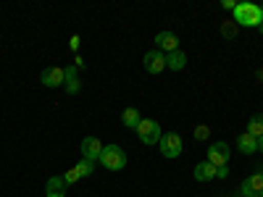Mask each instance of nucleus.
<instances>
[{
    "label": "nucleus",
    "instance_id": "1",
    "mask_svg": "<svg viewBox=\"0 0 263 197\" xmlns=\"http://www.w3.org/2000/svg\"><path fill=\"white\" fill-rule=\"evenodd\" d=\"M232 13H234V24L237 27H260L263 24L260 6H255V3H237Z\"/></svg>",
    "mask_w": 263,
    "mask_h": 197
},
{
    "label": "nucleus",
    "instance_id": "2",
    "mask_svg": "<svg viewBox=\"0 0 263 197\" xmlns=\"http://www.w3.org/2000/svg\"><path fill=\"white\" fill-rule=\"evenodd\" d=\"M100 163L108 171H121V168H126V152L119 145H105L100 152Z\"/></svg>",
    "mask_w": 263,
    "mask_h": 197
},
{
    "label": "nucleus",
    "instance_id": "3",
    "mask_svg": "<svg viewBox=\"0 0 263 197\" xmlns=\"http://www.w3.org/2000/svg\"><path fill=\"white\" fill-rule=\"evenodd\" d=\"M135 131H137L140 142H142V145H147V147L158 145V142H161V137H163L161 124H158V121H153V119H142V121H140V126H137Z\"/></svg>",
    "mask_w": 263,
    "mask_h": 197
},
{
    "label": "nucleus",
    "instance_id": "4",
    "mask_svg": "<svg viewBox=\"0 0 263 197\" xmlns=\"http://www.w3.org/2000/svg\"><path fill=\"white\" fill-rule=\"evenodd\" d=\"M158 147H161V155L163 158H179L182 155V137L177 134V131H166V134L161 137V142H158Z\"/></svg>",
    "mask_w": 263,
    "mask_h": 197
},
{
    "label": "nucleus",
    "instance_id": "5",
    "mask_svg": "<svg viewBox=\"0 0 263 197\" xmlns=\"http://www.w3.org/2000/svg\"><path fill=\"white\" fill-rule=\"evenodd\" d=\"M229 158H232V147H229L227 142H213V145L208 147V163H213L216 168L227 166Z\"/></svg>",
    "mask_w": 263,
    "mask_h": 197
},
{
    "label": "nucleus",
    "instance_id": "6",
    "mask_svg": "<svg viewBox=\"0 0 263 197\" xmlns=\"http://www.w3.org/2000/svg\"><path fill=\"white\" fill-rule=\"evenodd\" d=\"M142 66H145L147 74H161V71L166 69V53H161V50H147L145 58H142Z\"/></svg>",
    "mask_w": 263,
    "mask_h": 197
},
{
    "label": "nucleus",
    "instance_id": "7",
    "mask_svg": "<svg viewBox=\"0 0 263 197\" xmlns=\"http://www.w3.org/2000/svg\"><path fill=\"white\" fill-rule=\"evenodd\" d=\"M242 197H263V173H253L242 184H239Z\"/></svg>",
    "mask_w": 263,
    "mask_h": 197
},
{
    "label": "nucleus",
    "instance_id": "8",
    "mask_svg": "<svg viewBox=\"0 0 263 197\" xmlns=\"http://www.w3.org/2000/svg\"><path fill=\"white\" fill-rule=\"evenodd\" d=\"M103 147H105V145H103L98 137H84V140H82V158H84V161H92V163L100 161Z\"/></svg>",
    "mask_w": 263,
    "mask_h": 197
},
{
    "label": "nucleus",
    "instance_id": "9",
    "mask_svg": "<svg viewBox=\"0 0 263 197\" xmlns=\"http://www.w3.org/2000/svg\"><path fill=\"white\" fill-rule=\"evenodd\" d=\"M40 79H42V84H45L48 90H55V87H63L66 84V71L58 69V66H50V69H45V71L40 74Z\"/></svg>",
    "mask_w": 263,
    "mask_h": 197
},
{
    "label": "nucleus",
    "instance_id": "10",
    "mask_svg": "<svg viewBox=\"0 0 263 197\" xmlns=\"http://www.w3.org/2000/svg\"><path fill=\"white\" fill-rule=\"evenodd\" d=\"M156 50L161 53H174V50H179V37L174 34V32H158L156 34Z\"/></svg>",
    "mask_w": 263,
    "mask_h": 197
},
{
    "label": "nucleus",
    "instance_id": "11",
    "mask_svg": "<svg viewBox=\"0 0 263 197\" xmlns=\"http://www.w3.org/2000/svg\"><path fill=\"white\" fill-rule=\"evenodd\" d=\"M66 189H69V184L63 182V176H50L48 184H45L48 197H66Z\"/></svg>",
    "mask_w": 263,
    "mask_h": 197
},
{
    "label": "nucleus",
    "instance_id": "12",
    "mask_svg": "<svg viewBox=\"0 0 263 197\" xmlns=\"http://www.w3.org/2000/svg\"><path fill=\"white\" fill-rule=\"evenodd\" d=\"M66 71V92H69V95H77L79 90H82V82H79V69H77V66H69V69H63Z\"/></svg>",
    "mask_w": 263,
    "mask_h": 197
},
{
    "label": "nucleus",
    "instance_id": "13",
    "mask_svg": "<svg viewBox=\"0 0 263 197\" xmlns=\"http://www.w3.org/2000/svg\"><path fill=\"white\" fill-rule=\"evenodd\" d=\"M237 150L242 152V155H253V152H258V140L250 137L248 131H242V134L237 137Z\"/></svg>",
    "mask_w": 263,
    "mask_h": 197
},
{
    "label": "nucleus",
    "instance_id": "14",
    "mask_svg": "<svg viewBox=\"0 0 263 197\" xmlns=\"http://www.w3.org/2000/svg\"><path fill=\"white\" fill-rule=\"evenodd\" d=\"M184 66H187V53H184V50H174V53L166 55V69H171V71H182Z\"/></svg>",
    "mask_w": 263,
    "mask_h": 197
},
{
    "label": "nucleus",
    "instance_id": "15",
    "mask_svg": "<svg viewBox=\"0 0 263 197\" xmlns=\"http://www.w3.org/2000/svg\"><path fill=\"white\" fill-rule=\"evenodd\" d=\"M195 179H197V182H211V179H216V166L208 163V161L197 163V166H195Z\"/></svg>",
    "mask_w": 263,
    "mask_h": 197
},
{
    "label": "nucleus",
    "instance_id": "16",
    "mask_svg": "<svg viewBox=\"0 0 263 197\" xmlns=\"http://www.w3.org/2000/svg\"><path fill=\"white\" fill-rule=\"evenodd\" d=\"M140 121H142V116H140L137 108H126V111L121 113V124H124L126 129H137Z\"/></svg>",
    "mask_w": 263,
    "mask_h": 197
},
{
    "label": "nucleus",
    "instance_id": "17",
    "mask_svg": "<svg viewBox=\"0 0 263 197\" xmlns=\"http://www.w3.org/2000/svg\"><path fill=\"white\" fill-rule=\"evenodd\" d=\"M248 134L250 137H263V113H255L250 121H248Z\"/></svg>",
    "mask_w": 263,
    "mask_h": 197
},
{
    "label": "nucleus",
    "instance_id": "18",
    "mask_svg": "<svg viewBox=\"0 0 263 197\" xmlns=\"http://www.w3.org/2000/svg\"><path fill=\"white\" fill-rule=\"evenodd\" d=\"M74 171H77V176H79V179H84V176H90V173L95 171V163H92V161H84V158H82V161H79V163L74 166Z\"/></svg>",
    "mask_w": 263,
    "mask_h": 197
},
{
    "label": "nucleus",
    "instance_id": "19",
    "mask_svg": "<svg viewBox=\"0 0 263 197\" xmlns=\"http://www.w3.org/2000/svg\"><path fill=\"white\" fill-rule=\"evenodd\" d=\"M237 32H239V27L234 24V21H224V24H221V34H224L227 40H234Z\"/></svg>",
    "mask_w": 263,
    "mask_h": 197
},
{
    "label": "nucleus",
    "instance_id": "20",
    "mask_svg": "<svg viewBox=\"0 0 263 197\" xmlns=\"http://www.w3.org/2000/svg\"><path fill=\"white\" fill-rule=\"evenodd\" d=\"M208 134H211V129H208L205 124H200V126L195 129V140H200V142H203V140H208Z\"/></svg>",
    "mask_w": 263,
    "mask_h": 197
},
{
    "label": "nucleus",
    "instance_id": "21",
    "mask_svg": "<svg viewBox=\"0 0 263 197\" xmlns=\"http://www.w3.org/2000/svg\"><path fill=\"white\" fill-rule=\"evenodd\" d=\"M216 176H218V179H227V176H229V168H227V166L216 168Z\"/></svg>",
    "mask_w": 263,
    "mask_h": 197
},
{
    "label": "nucleus",
    "instance_id": "22",
    "mask_svg": "<svg viewBox=\"0 0 263 197\" xmlns=\"http://www.w3.org/2000/svg\"><path fill=\"white\" fill-rule=\"evenodd\" d=\"M221 6H224L227 11H234V6H237V3H232V0H224V3H221Z\"/></svg>",
    "mask_w": 263,
    "mask_h": 197
},
{
    "label": "nucleus",
    "instance_id": "23",
    "mask_svg": "<svg viewBox=\"0 0 263 197\" xmlns=\"http://www.w3.org/2000/svg\"><path fill=\"white\" fill-rule=\"evenodd\" d=\"M258 152H263V137H258Z\"/></svg>",
    "mask_w": 263,
    "mask_h": 197
},
{
    "label": "nucleus",
    "instance_id": "24",
    "mask_svg": "<svg viewBox=\"0 0 263 197\" xmlns=\"http://www.w3.org/2000/svg\"><path fill=\"white\" fill-rule=\"evenodd\" d=\"M258 29H260V32H263V24H260V27H258Z\"/></svg>",
    "mask_w": 263,
    "mask_h": 197
},
{
    "label": "nucleus",
    "instance_id": "25",
    "mask_svg": "<svg viewBox=\"0 0 263 197\" xmlns=\"http://www.w3.org/2000/svg\"><path fill=\"white\" fill-rule=\"evenodd\" d=\"M260 13H263V6H260Z\"/></svg>",
    "mask_w": 263,
    "mask_h": 197
},
{
    "label": "nucleus",
    "instance_id": "26",
    "mask_svg": "<svg viewBox=\"0 0 263 197\" xmlns=\"http://www.w3.org/2000/svg\"><path fill=\"white\" fill-rule=\"evenodd\" d=\"M260 173H263V171H260Z\"/></svg>",
    "mask_w": 263,
    "mask_h": 197
}]
</instances>
